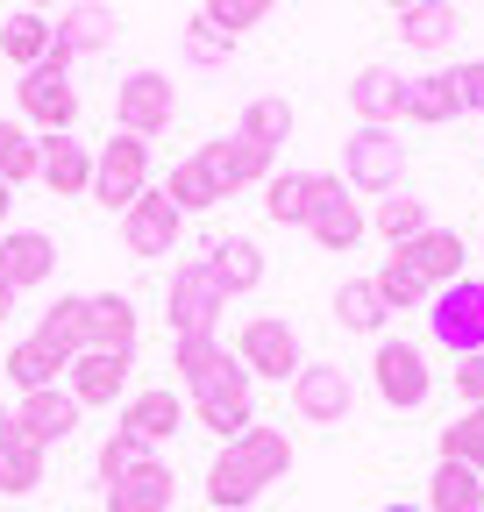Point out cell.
I'll return each mask as SVG.
<instances>
[{
    "mask_svg": "<svg viewBox=\"0 0 484 512\" xmlns=\"http://www.w3.org/2000/svg\"><path fill=\"white\" fill-rule=\"evenodd\" d=\"M164 192H171V207H178V214H207V207H221V200H228V192L214 185V171H207L200 157H186V164H171Z\"/></svg>",
    "mask_w": 484,
    "mask_h": 512,
    "instance_id": "8d00e7d4",
    "label": "cell"
},
{
    "mask_svg": "<svg viewBox=\"0 0 484 512\" xmlns=\"http://www.w3.org/2000/svg\"><path fill=\"white\" fill-rule=\"evenodd\" d=\"M171 114H178V93H171L164 72H150V64H136V72L114 86V121L129 128V136H143V143L157 128H171Z\"/></svg>",
    "mask_w": 484,
    "mask_h": 512,
    "instance_id": "8fae6325",
    "label": "cell"
},
{
    "mask_svg": "<svg viewBox=\"0 0 484 512\" xmlns=\"http://www.w3.org/2000/svg\"><path fill=\"white\" fill-rule=\"evenodd\" d=\"M8 207H15V185H0V228H8Z\"/></svg>",
    "mask_w": 484,
    "mask_h": 512,
    "instance_id": "c3c4849f",
    "label": "cell"
},
{
    "mask_svg": "<svg viewBox=\"0 0 484 512\" xmlns=\"http://www.w3.org/2000/svg\"><path fill=\"white\" fill-rule=\"evenodd\" d=\"M50 43H57V22H50V15L15 8L8 22H0V57H8L15 72H36V64L50 57Z\"/></svg>",
    "mask_w": 484,
    "mask_h": 512,
    "instance_id": "83f0119b",
    "label": "cell"
},
{
    "mask_svg": "<svg viewBox=\"0 0 484 512\" xmlns=\"http://www.w3.org/2000/svg\"><path fill=\"white\" fill-rule=\"evenodd\" d=\"M378 512H428V505H378Z\"/></svg>",
    "mask_w": 484,
    "mask_h": 512,
    "instance_id": "f907efd6",
    "label": "cell"
},
{
    "mask_svg": "<svg viewBox=\"0 0 484 512\" xmlns=\"http://www.w3.org/2000/svg\"><path fill=\"white\" fill-rule=\"evenodd\" d=\"M193 157H200V164L214 171V185H221V192H242V185H264V178L278 171V150L250 143V136H242V128H235V136H214V143H200Z\"/></svg>",
    "mask_w": 484,
    "mask_h": 512,
    "instance_id": "9a60e30c",
    "label": "cell"
},
{
    "mask_svg": "<svg viewBox=\"0 0 484 512\" xmlns=\"http://www.w3.org/2000/svg\"><path fill=\"white\" fill-rule=\"evenodd\" d=\"M15 100H22V114L43 128V136H72V121H79V86H72V57L65 50H50L36 72H22V86H15Z\"/></svg>",
    "mask_w": 484,
    "mask_h": 512,
    "instance_id": "5b68a950",
    "label": "cell"
},
{
    "mask_svg": "<svg viewBox=\"0 0 484 512\" xmlns=\"http://www.w3.org/2000/svg\"><path fill=\"white\" fill-rule=\"evenodd\" d=\"M164 320H171V342L178 335H214L221 313H228V292L214 285V271L200 264V256H186V264H171V292H164Z\"/></svg>",
    "mask_w": 484,
    "mask_h": 512,
    "instance_id": "52a82bcc",
    "label": "cell"
},
{
    "mask_svg": "<svg viewBox=\"0 0 484 512\" xmlns=\"http://www.w3.org/2000/svg\"><path fill=\"white\" fill-rule=\"evenodd\" d=\"M463 29V15L449 8V0H413V8L399 15V43L406 50H449Z\"/></svg>",
    "mask_w": 484,
    "mask_h": 512,
    "instance_id": "f1b7e54d",
    "label": "cell"
},
{
    "mask_svg": "<svg viewBox=\"0 0 484 512\" xmlns=\"http://www.w3.org/2000/svg\"><path fill=\"white\" fill-rule=\"evenodd\" d=\"M371 384L392 413H420L435 399V370H428V349L420 342H399V335H378L371 349Z\"/></svg>",
    "mask_w": 484,
    "mask_h": 512,
    "instance_id": "277c9868",
    "label": "cell"
},
{
    "mask_svg": "<svg viewBox=\"0 0 484 512\" xmlns=\"http://www.w3.org/2000/svg\"><path fill=\"white\" fill-rule=\"evenodd\" d=\"M385 292H378V278H342L335 285V320L349 335H385Z\"/></svg>",
    "mask_w": 484,
    "mask_h": 512,
    "instance_id": "4dcf8cb0",
    "label": "cell"
},
{
    "mask_svg": "<svg viewBox=\"0 0 484 512\" xmlns=\"http://www.w3.org/2000/svg\"><path fill=\"white\" fill-rule=\"evenodd\" d=\"M0 370H8V384H15V392H50V384L65 377L72 363L57 356L50 342H36V335H29V342H15V349H8V363H0Z\"/></svg>",
    "mask_w": 484,
    "mask_h": 512,
    "instance_id": "d6a6232c",
    "label": "cell"
},
{
    "mask_svg": "<svg viewBox=\"0 0 484 512\" xmlns=\"http://www.w3.org/2000/svg\"><path fill=\"white\" fill-rule=\"evenodd\" d=\"M178 235H186V214L171 207V192H164V185H150L143 200L121 214V242H129V256H143V264L171 256V249H178Z\"/></svg>",
    "mask_w": 484,
    "mask_h": 512,
    "instance_id": "7c38bea8",
    "label": "cell"
},
{
    "mask_svg": "<svg viewBox=\"0 0 484 512\" xmlns=\"http://www.w3.org/2000/svg\"><path fill=\"white\" fill-rule=\"evenodd\" d=\"M463 107H477V114H484V57H470V64H463Z\"/></svg>",
    "mask_w": 484,
    "mask_h": 512,
    "instance_id": "bcb514c9",
    "label": "cell"
},
{
    "mask_svg": "<svg viewBox=\"0 0 484 512\" xmlns=\"http://www.w3.org/2000/svg\"><path fill=\"white\" fill-rule=\"evenodd\" d=\"M221 363H235V349H228L221 335H178V342H171V370H178L186 392H193V384H207Z\"/></svg>",
    "mask_w": 484,
    "mask_h": 512,
    "instance_id": "d590c367",
    "label": "cell"
},
{
    "mask_svg": "<svg viewBox=\"0 0 484 512\" xmlns=\"http://www.w3.org/2000/svg\"><path fill=\"white\" fill-rule=\"evenodd\" d=\"M15 299H22L15 285H0V328H8V320H15Z\"/></svg>",
    "mask_w": 484,
    "mask_h": 512,
    "instance_id": "7dc6e473",
    "label": "cell"
},
{
    "mask_svg": "<svg viewBox=\"0 0 484 512\" xmlns=\"http://www.w3.org/2000/svg\"><path fill=\"white\" fill-rule=\"evenodd\" d=\"M449 377H456V399H463V406H484V349H477V356H456Z\"/></svg>",
    "mask_w": 484,
    "mask_h": 512,
    "instance_id": "f6af8a7d",
    "label": "cell"
},
{
    "mask_svg": "<svg viewBox=\"0 0 484 512\" xmlns=\"http://www.w3.org/2000/svg\"><path fill=\"white\" fill-rule=\"evenodd\" d=\"M385 8H399V15H406V8H413V0H385Z\"/></svg>",
    "mask_w": 484,
    "mask_h": 512,
    "instance_id": "816d5d0a",
    "label": "cell"
},
{
    "mask_svg": "<svg viewBox=\"0 0 484 512\" xmlns=\"http://www.w3.org/2000/svg\"><path fill=\"white\" fill-rule=\"evenodd\" d=\"M43 456H50V448L36 434H22L15 413H8V427H0V498H29L43 484Z\"/></svg>",
    "mask_w": 484,
    "mask_h": 512,
    "instance_id": "d4e9b609",
    "label": "cell"
},
{
    "mask_svg": "<svg viewBox=\"0 0 484 512\" xmlns=\"http://www.w3.org/2000/svg\"><path fill=\"white\" fill-rule=\"evenodd\" d=\"M50 271H57V242L43 228H0V285L36 292Z\"/></svg>",
    "mask_w": 484,
    "mask_h": 512,
    "instance_id": "ac0fdd59",
    "label": "cell"
},
{
    "mask_svg": "<svg viewBox=\"0 0 484 512\" xmlns=\"http://www.w3.org/2000/svg\"><path fill=\"white\" fill-rule=\"evenodd\" d=\"M435 456H442V463H470V470H484V406H463V413L435 434Z\"/></svg>",
    "mask_w": 484,
    "mask_h": 512,
    "instance_id": "74e56055",
    "label": "cell"
},
{
    "mask_svg": "<svg viewBox=\"0 0 484 512\" xmlns=\"http://www.w3.org/2000/svg\"><path fill=\"white\" fill-rule=\"evenodd\" d=\"M406 264L442 292V285L470 278V242H463L456 228H428V235H413V242H406Z\"/></svg>",
    "mask_w": 484,
    "mask_h": 512,
    "instance_id": "7402d4cb",
    "label": "cell"
},
{
    "mask_svg": "<svg viewBox=\"0 0 484 512\" xmlns=\"http://www.w3.org/2000/svg\"><path fill=\"white\" fill-rule=\"evenodd\" d=\"M36 178V136L22 121H0V185H29Z\"/></svg>",
    "mask_w": 484,
    "mask_h": 512,
    "instance_id": "60d3db41",
    "label": "cell"
},
{
    "mask_svg": "<svg viewBox=\"0 0 484 512\" xmlns=\"http://www.w3.org/2000/svg\"><path fill=\"white\" fill-rule=\"evenodd\" d=\"M363 228H371V214H363V200L335 178V171H314V207H307V235L321 242V249H356L363 242Z\"/></svg>",
    "mask_w": 484,
    "mask_h": 512,
    "instance_id": "30bf717a",
    "label": "cell"
},
{
    "mask_svg": "<svg viewBox=\"0 0 484 512\" xmlns=\"http://www.w3.org/2000/svg\"><path fill=\"white\" fill-rule=\"evenodd\" d=\"M0 427H8V413H0Z\"/></svg>",
    "mask_w": 484,
    "mask_h": 512,
    "instance_id": "db71d44e",
    "label": "cell"
},
{
    "mask_svg": "<svg viewBox=\"0 0 484 512\" xmlns=\"http://www.w3.org/2000/svg\"><path fill=\"white\" fill-rule=\"evenodd\" d=\"M428 335L449 356H477L484 349V278H456L428 299Z\"/></svg>",
    "mask_w": 484,
    "mask_h": 512,
    "instance_id": "9c48e42d",
    "label": "cell"
},
{
    "mask_svg": "<svg viewBox=\"0 0 484 512\" xmlns=\"http://www.w3.org/2000/svg\"><path fill=\"white\" fill-rule=\"evenodd\" d=\"M136 328H143V313L129 292H93L86 299V349H129L136 356Z\"/></svg>",
    "mask_w": 484,
    "mask_h": 512,
    "instance_id": "603a6c76",
    "label": "cell"
},
{
    "mask_svg": "<svg viewBox=\"0 0 484 512\" xmlns=\"http://www.w3.org/2000/svg\"><path fill=\"white\" fill-rule=\"evenodd\" d=\"M150 456H157V448H143V441H136L129 427H114V434L100 441V484L129 477V470H136V463H150Z\"/></svg>",
    "mask_w": 484,
    "mask_h": 512,
    "instance_id": "b9f144b4",
    "label": "cell"
},
{
    "mask_svg": "<svg viewBox=\"0 0 484 512\" xmlns=\"http://www.w3.org/2000/svg\"><path fill=\"white\" fill-rule=\"evenodd\" d=\"M428 512H484V470H470V463H435V477H428Z\"/></svg>",
    "mask_w": 484,
    "mask_h": 512,
    "instance_id": "836d02e7",
    "label": "cell"
},
{
    "mask_svg": "<svg viewBox=\"0 0 484 512\" xmlns=\"http://www.w3.org/2000/svg\"><path fill=\"white\" fill-rule=\"evenodd\" d=\"M349 107H356V121H371V128L406 121V72H399V64H363V72L349 79Z\"/></svg>",
    "mask_w": 484,
    "mask_h": 512,
    "instance_id": "d6986e66",
    "label": "cell"
},
{
    "mask_svg": "<svg viewBox=\"0 0 484 512\" xmlns=\"http://www.w3.org/2000/svg\"><path fill=\"white\" fill-rule=\"evenodd\" d=\"M36 185H50L57 200H86L93 192V150L79 136H36Z\"/></svg>",
    "mask_w": 484,
    "mask_h": 512,
    "instance_id": "e0dca14e",
    "label": "cell"
},
{
    "mask_svg": "<svg viewBox=\"0 0 484 512\" xmlns=\"http://www.w3.org/2000/svg\"><path fill=\"white\" fill-rule=\"evenodd\" d=\"M15 427H22V434H36V441L50 448V441H65V434L79 427V399H72V392H57V384H50V392H22Z\"/></svg>",
    "mask_w": 484,
    "mask_h": 512,
    "instance_id": "4316f807",
    "label": "cell"
},
{
    "mask_svg": "<svg viewBox=\"0 0 484 512\" xmlns=\"http://www.w3.org/2000/svg\"><path fill=\"white\" fill-rule=\"evenodd\" d=\"M307 207H314V171H271L264 178V214L278 228H307Z\"/></svg>",
    "mask_w": 484,
    "mask_h": 512,
    "instance_id": "e575fe53",
    "label": "cell"
},
{
    "mask_svg": "<svg viewBox=\"0 0 484 512\" xmlns=\"http://www.w3.org/2000/svg\"><path fill=\"white\" fill-rule=\"evenodd\" d=\"M378 292H385V306H392V313H399V306H428V299H435V285L406 264V249H392L385 264H378Z\"/></svg>",
    "mask_w": 484,
    "mask_h": 512,
    "instance_id": "ab89813d",
    "label": "cell"
},
{
    "mask_svg": "<svg viewBox=\"0 0 484 512\" xmlns=\"http://www.w3.org/2000/svg\"><path fill=\"white\" fill-rule=\"evenodd\" d=\"M186 406H193V420H200L207 434L235 441V434L257 427V377L242 370V363H221L207 384H193V392H186Z\"/></svg>",
    "mask_w": 484,
    "mask_h": 512,
    "instance_id": "3957f363",
    "label": "cell"
},
{
    "mask_svg": "<svg viewBox=\"0 0 484 512\" xmlns=\"http://www.w3.org/2000/svg\"><path fill=\"white\" fill-rule=\"evenodd\" d=\"M477 256H484V228H477Z\"/></svg>",
    "mask_w": 484,
    "mask_h": 512,
    "instance_id": "f5cc1de1",
    "label": "cell"
},
{
    "mask_svg": "<svg viewBox=\"0 0 484 512\" xmlns=\"http://www.w3.org/2000/svg\"><path fill=\"white\" fill-rule=\"evenodd\" d=\"M143 192H150V143L129 136V128H114V136L100 143V157H93V192L86 200L107 207V214H129Z\"/></svg>",
    "mask_w": 484,
    "mask_h": 512,
    "instance_id": "7a4b0ae2",
    "label": "cell"
},
{
    "mask_svg": "<svg viewBox=\"0 0 484 512\" xmlns=\"http://www.w3.org/2000/svg\"><path fill=\"white\" fill-rule=\"evenodd\" d=\"M178 50H186L193 64H221V57L235 50V36H228V29H214L207 15H193V22H186V36H178Z\"/></svg>",
    "mask_w": 484,
    "mask_h": 512,
    "instance_id": "ee69618b",
    "label": "cell"
},
{
    "mask_svg": "<svg viewBox=\"0 0 484 512\" xmlns=\"http://www.w3.org/2000/svg\"><path fill=\"white\" fill-rule=\"evenodd\" d=\"M36 342H50L57 356H79L86 349V292H57L50 306H43V320H36Z\"/></svg>",
    "mask_w": 484,
    "mask_h": 512,
    "instance_id": "f546056e",
    "label": "cell"
},
{
    "mask_svg": "<svg viewBox=\"0 0 484 512\" xmlns=\"http://www.w3.org/2000/svg\"><path fill=\"white\" fill-rule=\"evenodd\" d=\"M371 228H378L392 249H406L413 235H428L435 221H428V200H413V192H399V185H392V192H378V207H371Z\"/></svg>",
    "mask_w": 484,
    "mask_h": 512,
    "instance_id": "1f68e13d",
    "label": "cell"
},
{
    "mask_svg": "<svg viewBox=\"0 0 484 512\" xmlns=\"http://www.w3.org/2000/svg\"><path fill=\"white\" fill-rule=\"evenodd\" d=\"M242 136L264 143V150H285V136H292V100H285V93L250 100V107H242Z\"/></svg>",
    "mask_w": 484,
    "mask_h": 512,
    "instance_id": "f35d334b",
    "label": "cell"
},
{
    "mask_svg": "<svg viewBox=\"0 0 484 512\" xmlns=\"http://www.w3.org/2000/svg\"><path fill=\"white\" fill-rule=\"evenodd\" d=\"M100 491H107V512H171V498H178V484H171V463H164V456L136 463L129 477H114V484H100Z\"/></svg>",
    "mask_w": 484,
    "mask_h": 512,
    "instance_id": "44dd1931",
    "label": "cell"
},
{
    "mask_svg": "<svg viewBox=\"0 0 484 512\" xmlns=\"http://www.w3.org/2000/svg\"><path fill=\"white\" fill-rule=\"evenodd\" d=\"M114 8H100V0H72L65 15H57V43L50 50H65V57H93V50H107L114 43Z\"/></svg>",
    "mask_w": 484,
    "mask_h": 512,
    "instance_id": "484cf974",
    "label": "cell"
},
{
    "mask_svg": "<svg viewBox=\"0 0 484 512\" xmlns=\"http://www.w3.org/2000/svg\"><path fill=\"white\" fill-rule=\"evenodd\" d=\"M463 114V64H435V72L406 79V121L420 128H442Z\"/></svg>",
    "mask_w": 484,
    "mask_h": 512,
    "instance_id": "ffe728a7",
    "label": "cell"
},
{
    "mask_svg": "<svg viewBox=\"0 0 484 512\" xmlns=\"http://www.w3.org/2000/svg\"><path fill=\"white\" fill-rule=\"evenodd\" d=\"M285 470H292L285 427H250V434L221 441V456L207 463V505L214 512H250L271 484H285Z\"/></svg>",
    "mask_w": 484,
    "mask_h": 512,
    "instance_id": "6da1fadb",
    "label": "cell"
},
{
    "mask_svg": "<svg viewBox=\"0 0 484 512\" xmlns=\"http://www.w3.org/2000/svg\"><path fill=\"white\" fill-rule=\"evenodd\" d=\"M200 264L214 271V285H221L228 299L264 285V249H257L250 235H221V242H207V256H200Z\"/></svg>",
    "mask_w": 484,
    "mask_h": 512,
    "instance_id": "cb8c5ba5",
    "label": "cell"
},
{
    "mask_svg": "<svg viewBox=\"0 0 484 512\" xmlns=\"http://www.w3.org/2000/svg\"><path fill=\"white\" fill-rule=\"evenodd\" d=\"M22 8H29V15H50V8H65V0H22Z\"/></svg>",
    "mask_w": 484,
    "mask_h": 512,
    "instance_id": "681fc988",
    "label": "cell"
},
{
    "mask_svg": "<svg viewBox=\"0 0 484 512\" xmlns=\"http://www.w3.org/2000/svg\"><path fill=\"white\" fill-rule=\"evenodd\" d=\"M235 363L242 370H250V377H271V384H292L299 377V363H307V356H299V335H292V320H278V313H250V320H242V328H235Z\"/></svg>",
    "mask_w": 484,
    "mask_h": 512,
    "instance_id": "8992f818",
    "label": "cell"
},
{
    "mask_svg": "<svg viewBox=\"0 0 484 512\" xmlns=\"http://www.w3.org/2000/svg\"><path fill=\"white\" fill-rule=\"evenodd\" d=\"M278 8V0H200V15L214 22V29H228V36H242V29H257L264 15Z\"/></svg>",
    "mask_w": 484,
    "mask_h": 512,
    "instance_id": "7bdbcfd3",
    "label": "cell"
},
{
    "mask_svg": "<svg viewBox=\"0 0 484 512\" xmlns=\"http://www.w3.org/2000/svg\"><path fill=\"white\" fill-rule=\"evenodd\" d=\"M129 370H136L129 349H79L72 370H65V392L79 399V413L86 406H114V399H129Z\"/></svg>",
    "mask_w": 484,
    "mask_h": 512,
    "instance_id": "4fadbf2b",
    "label": "cell"
},
{
    "mask_svg": "<svg viewBox=\"0 0 484 512\" xmlns=\"http://www.w3.org/2000/svg\"><path fill=\"white\" fill-rule=\"evenodd\" d=\"M292 392V413L299 420H314V427H342L349 420V377H342V363H299V377L285 384Z\"/></svg>",
    "mask_w": 484,
    "mask_h": 512,
    "instance_id": "5bb4252c",
    "label": "cell"
},
{
    "mask_svg": "<svg viewBox=\"0 0 484 512\" xmlns=\"http://www.w3.org/2000/svg\"><path fill=\"white\" fill-rule=\"evenodd\" d=\"M186 392H171V384H150V392H129V399H121V420L114 427H129L143 448H164L178 427H186Z\"/></svg>",
    "mask_w": 484,
    "mask_h": 512,
    "instance_id": "2e32d148",
    "label": "cell"
},
{
    "mask_svg": "<svg viewBox=\"0 0 484 512\" xmlns=\"http://www.w3.org/2000/svg\"><path fill=\"white\" fill-rule=\"evenodd\" d=\"M399 171H406V143L392 136V128L356 121L349 136H342V185L349 192H392Z\"/></svg>",
    "mask_w": 484,
    "mask_h": 512,
    "instance_id": "ba28073f",
    "label": "cell"
}]
</instances>
